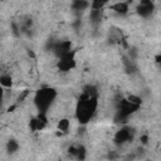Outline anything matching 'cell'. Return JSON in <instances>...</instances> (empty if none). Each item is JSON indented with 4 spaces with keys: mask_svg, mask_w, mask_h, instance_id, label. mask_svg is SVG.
<instances>
[{
    "mask_svg": "<svg viewBox=\"0 0 161 161\" xmlns=\"http://www.w3.org/2000/svg\"><path fill=\"white\" fill-rule=\"evenodd\" d=\"M4 99H5V88L0 84V103H1Z\"/></svg>",
    "mask_w": 161,
    "mask_h": 161,
    "instance_id": "cell-13",
    "label": "cell"
},
{
    "mask_svg": "<svg viewBox=\"0 0 161 161\" xmlns=\"http://www.w3.org/2000/svg\"><path fill=\"white\" fill-rule=\"evenodd\" d=\"M89 19L93 24H99L102 20V10H96V9H91L89 13Z\"/></svg>",
    "mask_w": 161,
    "mask_h": 161,
    "instance_id": "cell-7",
    "label": "cell"
},
{
    "mask_svg": "<svg viewBox=\"0 0 161 161\" xmlns=\"http://www.w3.org/2000/svg\"><path fill=\"white\" fill-rule=\"evenodd\" d=\"M108 3H109V0H91L89 1V8L96 9V10H102Z\"/></svg>",
    "mask_w": 161,
    "mask_h": 161,
    "instance_id": "cell-10",
    "label": "cell"
},
{
    "mask_svg": "<svg viewBox=\"0 0 161 161\" xmlns=\"http://www.w3.org/2000/svg\"><path fill=\"white\" fill-rule=\"evenodd\" d=\"M133 137V130H131L130 127H122L121 130H118L114 135V142L118 145H123L128 141H131Z\"/></svg>",
    "mask_w": 161,
    "mask_h": 161,
    "instance_id": "cell-4",
    "label": "cell"
},
{
    "mask_svg": "<svg viewBox=\"0 0 161 161\" xmlns=\"http://www.w3.org/2000/svg\"><path fill=\"white\" fill-rule=\"evenodd\" d=\"M136 11L141 18H150L155 11V5L152 0H140Z\"/></svg>",
    "mask_w": 161,
    "mask_h": 161,
    "instance_id": "cell-3",
    "label": "cell"
},
{
    "mask_svg": "<svg viewBox=\"0 0 161 161\" xmlns=\"http://www.w3.org/2000/svg\"><path fill=\"white\" fill-rule=\"evenodd\" d=\"M111 10L113 11V13H116L117 15H126L127 13H128V10H130V8H128V4L126 3V1H117V3H114L112 6H111Z\"/></svg>",
    "mask_w": 161,
    "mask_h": 161,
    "instance_id": "cell-6",
    "label": "cell"
},
{
    "mask_svg": "<svg viewBox=\"0 0 161 161\" xmlns=\"http://www.w3.org/2000/svg\"><path fill=\"white\" fill-rule=\"evenodd\" d=\"M58 67H59V69L63 70V72H68V70H70V69L74 67V59H73V57L70 55V53H68V54L60 57L59 63H58Z\"/></svg>",
    "mask_w": 161,
    "mask_h": 161,
    "instance_id": "cell-5",
    "label": "cell"
},
{
    "mask_svg": "<svg viewBox=\"0 0 161 161\" xmlns=\"http://www.w3.org/2000/svg\"><path fill=\"white\" fill-rule=\"evenodd\" d=\"M69 127H70V121H69L68 118H62V119H59V122H58V128H59L62 132H68Z\"/></svg>",
    "mask_w": 161,
    "mask_h": 161,
    "instance_id": "cell-12",
    "label": "cell"
},
{
    "mask_svg": "<svg viewBox=\"0 0 161 161\" xmlns=\"http://www.w3.org/2000/svg\"><path fill=\"white\" fill-rule=\"evenodd\" d=\"M89 8V1L87 0H74L73 1V9L77 11H83Z\"/></svg>",
    "mask_w": 161,
    "mask_h": 161,
    "instance_id": "cell-8",
    "label": "cell"
},
{
    "mask_svg": "<svg viewBox=\"0 0 161 161\" xmlns=\"http://www.w3.org/2000/svg\"><path fill=\"white\" fill-rule=\"evenodd\" d=\"M6 151H8L10 155L18 152V151H19V142H18L16 140H13V138L9 140V141L6 142Z\"/></svg>",
    "mask_w": 161,
    "mask_h": 161,
    "instance_id": "cell-9",
    "label": "cell"
},
{
    "mask_svg": "<svg viewBox=\"0 0 161 161\" xmlns=\"http://www.w3.org/2000/svg\"><path fill=\"white\" fill-rule=\"evenodd\" d=\"M96 109H97V97L84 92L83 97L79 99L77 106V118L79 119V122L86 123L92 118Z\"/></svg>",
    "mask_w": 161,
    "mask_h": 161,
    "instance_id": "cell-1",
    "label": "cell"
},
{
    "mask_svg": "<svg viewBox=\"0 0 161 161\" xmlns=\"http://www.w3.org/2000/svg\"><path fill=\"white\" fill-rule=\"evenodd\" d=\"M0 84L6 89V88H9V87H11V84H13V78H11V75L10 74H1L0 75Z\"/></svg>",
    "mask_w": 161,
    "mask_h": 161,
    "instance_id": "cell-11",
    "label": "cell"
},
{
    "mask_svg": "<svg viewBox=\"0 0 161 161\" xmlns=\"http://www.w3.org/2000/svg\"><path fill=\"white\" fill-rule=\"evenodd\" d=\"M55 98H57V92L53 88H40L35 93L34 103L38 107L39 112L45 113L52 106V103L55 101Z\"/></svg>",
    "mask_w": 161,
    "mask_h": 161,
    "instance_id": "cell-2",
    "label": "cell"
}]
</instances>
